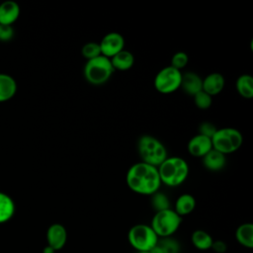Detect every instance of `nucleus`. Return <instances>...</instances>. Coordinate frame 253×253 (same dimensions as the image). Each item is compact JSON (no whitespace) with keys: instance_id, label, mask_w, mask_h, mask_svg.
Listing matches in <instances>:
<instances>
[{"instance_id":"32","label":"nucleus","mask_w":253,"mask_h":253,"mask_svg":"<svg viewBox=\"0 0 253 253\" xmlns=\"http://www.w3.org/2000/svg\"><path fill=\"white\" fill-rule=\"evenodd\" d=\"M136 253H150V252H136Z\"/></svg>"},{"instance_id":"23","label":"nucleus","mask_w":253,"mask_h":253,"mask_svg":"<svg viewBox=\"0 0 253 253\" xmlns=\"http://www.w3.org/2000/svg\"><path fill=\"white\" fill-rule=\"evenodd\" d=\"M15 212V204L12 198L0 192V223L12 218Z\"/></svg>"},{"instance_id":"3","label":"nucleus","mask_w":253,"mask_h":253,"mask_svg":"<svg viewBox=\"0 0 253 253\" xmlns=\"http://www.w3.org/2000/svg\"><path fill=\"white\" fill-rule=\"evenodd\" d=\"M137 152L140 161L158 167L167 157L165 145L156 137L150 134H143L137 141Z\"/></svg>"},{"instance_id":"26","label":"nucleus","mask_w":253,"mask_h":253,"mask_svg":"<svg viewBox=\"0 0 253 253\" xmlns=\"http://www.w3.org/2000/svg\"><path fill=\"white\" fill-rule=\"evenodd\" d=\"M194 103L200 110H208L212 104V97L204 92L203 90L193 96Z\"/></svg>"},{"instance_id":"7","label":"nucleus","mask_w":253,"mask_h":253,"mask_svg":"<svg viewBox=\"0 0 253 253\" xmlns=\"http://www.w3.org/2000/svg\"><path fill=\"white\" fill-rule=\"evenodd\" d=\"M158 239L151 226L145 223L134 224L127 232V240L136 252H149L157 244Z\"/></svg>"},{"instance_id":"19","label":"nucleus","mask_w":253,"mask_h":253,"mask_svg":"<svg viewBox=\"0 0 253 253\" xmlns=\"http://www.w3.org/2000/svg\"><path fill=\"white\" fill-rule=\"evenodd\" d=\"M235 239L240 245L251 249L253 247V224L251 222L240 224L235 230Z\"/></svg>"},{"instance_id":"28","label":"nucleus","mask_w":253,"mask_h":253,"mask_svg":"<svg viewBox=\"0 0 253 253\" xmlns=\"http://www.w3.org/2000/svg\"><path fill=\"white\" fill-rule=\"evenodd\" d=\"M216 127L213 124L210 123V122H204L200 125L199 126V132L200 134H203L205 136H208L210 138L212 137V135L214 134V132L216 131Z\"/></svg>"},{"instance_id":"11","label":"nucleus","mask_w":253,"mask_h":253,"mask_svg":"<svg viewBox=\"0 0 253 253\" xmlns=\"http://www.w3.org/2000/svg\"><path fill=\"white\" fill-rule=\"evenodd\" d=\"M187 149L192 156L202 158L212 149L211 138L198 133L190 138L187 144Z\"/></svg>"},{"instance_id":"16","label":"nucleus","mask_w":253,"mask_h":253,"mask_svg":"<svg viewBox=\"0 0 253 253\" xmlns=\"http://www.w3.org/2000/svg\"><path fill=\"white\" fill-rule=\"evenodd\" d=\"M112 66L114 70H119V71H126L129 70L133 64H134V55L126 49H123L116 55L110 58Z\"/></svg>"},{"instance_id":"15","label":"nucleus","mask_w":253,"mask_h":253,"mask_svg":"<svg viewBox=\"0 0 253 253\" xmlns=\"http://www.w3.org/2000/svg\"><path fill=\"white\" fill-rule=\"evenodd\" d=\"M203 165L210 171H219L226 163V155L218 152L215 149L209 151L204 157H202Z\"/></svg>"},{"instance_id":"2","label":"nucleus","mask_w":253,"mask_h":253,"mask_svg":"<svg viewBox=\"0 0 253 253\" xmlns=\"http://www.w3.org/2000/svg\"><path fill=\"white\" fill-rule=\"evenodd\" d=\"M161 184L168 187L182 185L189 176L190 168L185 159L179 156H168L158 167Z\"/></svg>"},{"instance_id":"25","label":"nucleus","mask_w":253,"mask_h":253,"mask_svg":"<svg viewBox=\"0 0 253 253\" xmlns=\"http://www.w3.org/2000/svg\"><path fill=\"white\" fill-rule=\"evenodd\" d=\"M81 54L86 60H91L102 55L99 42H89L85 43L81 48Z\"/></svg>"},{"instance_id":"12","label":"nucleus","mask_w":253,"mask_h":253,"mask_svg":"<svg viewBox=\"0 0 253 253\" xmlns=\"http://www.w3.org/2000/svg\"><path fill=\"white\" fill-rule=\"evenodd\" d=\"M224 85V77L218 72H211L203 78V91L211 97L218 95L223 90Z\"/></svg>"},{"instance_id":"30","label":"nucleus","mask_w":253,"mask_h":253,"mask_svg":"<svg viewBox=\"0 0 253 253\" xmlns=\"http://www.w3.org/2000/svg\"><path fill=\"white\" fill-rule=\"evenodd\" d=\"M211 249H212L216 253H224L227 249V245L222 240H213Z\"/></svg>"},{"instance_id":"31","label":"nucleus","mask_w":253,"mask_h":253,"mask_svg":"<svg viewBox=\"0 0 253 253\" xmlns=\"http://www.w3.org/2000/svg\"><path fill=\"white\" fill-rule=\"evenodd\" d=\"M42 253H55V250L53 248H51L50 246L46 245L43 250H42Z\"/></svg>"},{"instance_id":"24","label":"nucleus","mask_w":253,"mask_h":253,"mask_svg":"<svg viewBox=\"0 0 253 253\" xmlns=\"http://www.w3.org/2000/svg\"><path fill=\"white\" fill-rule=\"evenodd\" d=\"M151 206L155 210V211L170 209L169 198L164 193L157 191L156 193L151 195Z\"/></svg>"},{"instance_id":"10","label":"nucleus","mask_w":253,"mask_h":253,"mask_svg":"<svg viewBox=\"0 0 253 253\" xmlns=\"http://www.w3.org/2000/svg\"><path fill=\"white\" fill-rule=\"evenodd\" d=\"M47 245L55 251L62 249L67 241V231L63 224L53 223L46 230Z\"/></svg>"},{"instance_id":"27","label":"nucleus","mask_w":253,"mask_h":253,"mask_svg":"<svg viewBox=\"0 0 253 253\" xmlns=\"http://www.w3.org/2000/svg\"><path fill=\"white\" fill-rule=\"evenodd\" d=\"M188 62H189L188 54L185 51H177L171 57L170 66L174 67L177 70L182 71V69L187 66Z\"/></svg>"},{"instance_id":"6","label":"nucleus","mask_w":253,"mask_h":253,"mask_svg":"<svg viewBox=\"0 0 253 253\" xmlns=\"http://www.w3.org/2000/svg\"><path fill=\"white\" fill-rule=\"evenodd\" d=\"M182 217L173 210L167 209L155 211L150 226L156 233L158 238L171 237L180 227Z\"/></svg>"},{"instance_id":"5","label":"nucleus","mask_w":253,"mask_h":253,"mask_svg":"<svg viewBox=\"0 0 253 253\" xmlns=\"http://www.w3.org/2000/svg\"><path fill=\"white\" fill-rule=\"evenodd\" d=\"M242 142L241 132L230 126L217 128L211 137L212 148L224 155L236 152L241 147Z\"/></svg>"},{"instance_id":"20","label":"nucleus","mask_w":253,"mask_h":253,"mask_svg":"<svg viewBox=\"0 0 253 253\" xmlns=\"http://www.w3.org/2000/svg\"><path fill=\"white\" fill-rule=\"evenodd\" d=\"M181 249L180 243L171 237L159 238L157 244L149 251L150 253H179Z\"/></svg>"},{"instance_id":"8","label":"nucleus","mask_w":253,"mask_h":253,"mask_svg":"<svg viewBox=\"0 0 253 253\" xmlns=\"http://www.w3.org/2000/svg\"><path fill=\"white\" fill-rule=\"evenodd\" d=\"M182 71L168 65L160 69L153 81L154 88L161 94H171L181 88Z\"/></svg>"},{"instance_id":"13","label":"nucleus","mask_w":253,"mask_h":253,"mask_svg":"<svg viewBox=\"0 0 253 253\" xmlns=\"http://www.w3.org/2000/svg\"><path fill=\"white\" fill-rule=\"evenodd\" d=\"M20 16V7L14 1H5L0 4V25L12 26Z\"/></svg>"},{"instance_id":"29","label":"nucleus","mask_w":253,"mask_h":253,"mask_svg":"<svg viewBox=\"0 0 253 253\" xmlns=\"http://www.w3.org/2000/svg\"><path fill=\"white\" fill-rule=\"evenodd\" d=\"M14 36V30L12 26H4L0 25V41L8 42Z\"/></svg>"},{"instance_id":"22","label":"nucleus","mask_w":253,"mask_h":253,"mask_svg":"<svg viewBox=\"0 0 253 253\" xmlns=\"http://www.w3.org/2000/svg\"><path fill=\"white\" fill-rule=\"evenodd\" d=\"M235 88L242 98L251 99L253 97V77L249 74L240 75L235 81Z\"/></svg>"},{"instance_id":"14","label":"nucleus","mask_w":253,"mask_h":253,"mask_svg":"<svg viewBox=\"0 0 253 253\" xmlns=\"http://www.w3.org/2000/svg\"><path fill=\"white\" fill-rule=\"evenodd\" d=\"M181 87L185 93L194 96L203 90V78L193 71L182 73Z\"/></svg>"},{"instance_id":"18","label":"nucleus","mask_w":253,"mask_h":253,"mask_svg":"<svg viewBox=\"0 0 253 253\" xmlns=\"http://www.w3.org/2000/svg\"><path fill=\"white\" fill-rule=\"evenodd\" d=\"M195 208H196V200L194 196H192L191 194H182L177 198L173 210L181 217H183L184 215H188L191 212H193Z\"/></svg>"},{"instance_id":"17","label":"nucleus","mask_w":253,"mask_h":253,"mask_svg":"<svg viewBox=\"0 0 253 253\" xmlns=\"http://www.w3.org/2000/svg\"><path fill=\"white\" fill-rule=\"evenodd\" d=\"M17 92V82L9 74L0 73V102L12 99Z\"/></svg>"},{"instance_id":"1","label":"nucleus","mask_w":253,"mask_h":253,"mask_svg":"<svg viewBox=\"0 0 253 253\" xmlns=\"http://www.w3.org/2000/svg\"><path fill=\"white\" fill-rule=\"evenodd\" d=\"M126 182L129 190L143 196H151L159 191L161 184L157 167L144 162L132 164L126 175Z\"/></svg>"},{"instance_id":"21","label":"nucleus","mask_w":253,"mask_h":253,"mask_svg":"<svg viewBox=\"0 0 253 253\" xmlns=\"http://www.w3.org/2000/svg\"><path fill=\"white\" fill-rule=\"evenodd\" d=\"M191 240L193 245L201 251L209 250L211 248L213 239L211 235L203 229H197L195 230L191 235Z\"/></svg>"},{"instance_id":"9","label":"nucleus","mask_w":253,"mask_h":253,"mask_svg":"<svg viewBox=\"0 0 253 253\" xmlns=\"http://www.w3.org/2000/svg\"><path fill=\"white\" fill-rule=\"evenodd\" d=\"M99 44L102 55L111 58L125 49V39L118 32H110L103 37Z\"/></svg>"},{"instance_id":"4","label":"nucleus","mask_w":253,"mask_h":253,"mask_svg":"<svg viewBox=\"0 0 253 253\" xmlns=\"http://www.w3.org/2000/svg\"><path fill=\"white\" fill-rule=\"evenodd\" d=\"M115 70L112 66L110 58L104 55L87 60L83 68L85 80L95 86L105 84L110 80Z\"/></svg>"}]
</instances>
